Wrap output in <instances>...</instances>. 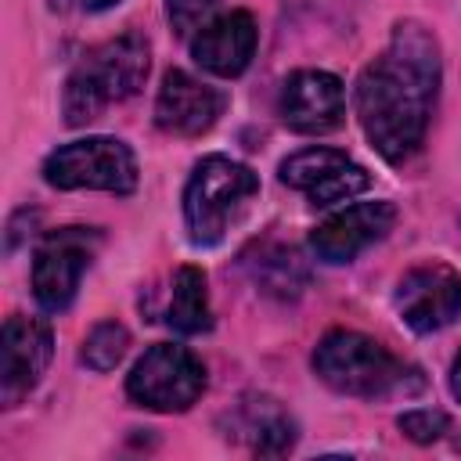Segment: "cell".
<instances>
[{
	"label": "cell",
	"instance_id": "cell-20",
	"mask_svg": "<svg viewBox=\"0 0 461 461\" xmlns=\"http://www.w3.org/2000/svg\"><path fill=\"white\" fill-rule=\"evenodd\" d=\"M396 425H400V432H403L407 439H414V443H436V439L450 429V418H447L443 411H436V407H418V411H403V414L396 418Z\"/></svg>",
	"mask_w": 461,
	"mask_h": 461
},
{
	"label": "cell",
	"instance_id": "cell-17",
	"mask_svg": "<svg viewBox=\"0 0 461 461\" xmlns=\"http://www.w3.org/2000/svg\"><path fill=\"white\" fill-rule=\"evenodd\" d=\"M126 349H130V331H126V324H119V321H101V324H94L90 335L83 339L79 357H83V364H86L90 371L104 375V371L119 367V360L126 357Z\"/></svg>",
	"mask_w": 461,
	"mask_h": 461
},
{
	"label": "cell",
	"instance_id": "cell-5",
	"mask_svg": "<svg viewBox=\"0 0 461 461\" xmlns=\"http://www.w3.org/2000/svg\"><path fill=\"white\" fill-rule=\"evenodd\" d=\"M43 180L58 191L130 194L137 187V158L119 137H79L43 158Z\"/></svg>",
	"mask_w": 461,
	"mask_h": 461
},
{
	"label": "cell",
	"instance_id": "cell-21",
	"mask_svg": "<svg viewBox=\"0 0 461 461\" xmlns=\"http://www.w3.org/2000/svg\"><path fill=\"white\" fill-rule=\"evenodd\" d=\"M450 393H454V400L461 403V353H457L454 364H450Z\"/></svg>",
	"mask_w": 461,
	"mask_h": 461
},
{
	"label": "cell",
	"instance_id": "cell-16",
	"mask_svg": "<svg viewBox=\"0 0 461 461\" xmlns=\"http://www.w3.org/2000/svg\"><path fill=\"white\" fill-rule=\"evenodd\" d=\"M346 162H349L346 151L313 144V148H303V151L288 155L277 173H281V184H288V187H295V191H310V187H317L328 173H335V169L346 166Z\"/></svg>",
	"mask_w": 461,
	"mask_h": 461
},
{
	"label": "cell",
	"instance_id": "cell-8",
	"mask_svg": "<svg viewBox=\"0 0 461 461\" xmlns=\"http://www.w3.org/2000/svg\"><path fill=\"white\" fill-rule=\"evenodd\" d=\"M393 303L411 331L432 335L461 317V274L450 263H418L400 277Z\"/></svg>",
	"mask_w": 461,
	"mask_h": 461
},
{
	"label": "cell",
	"instance_id": "cell-4",
	"mask_svg": "<svg viewBox=\"0 0 461 461\" xmlns=\"http://www.w3.org/2000/svg\"><path fill=\"white\" fill-rule=\"evenodd\" d=\"M259 176L230 158V155H205L184 187V223L187 238L194 245H216L230 223L245 212V205L256 198Z\"/></svg>",
	"mask_w": 461,
	"mask_h": 461
},
{
	"label": "cell",
	"instance_id": "cell-14",
	"mask_svg": "<svg viewBox=\"0 0 461 461\" xmlns=\"http://www.w3.org/2000/svg\"><path fill=\"white\" fill-rule=\"evenodd\" d=\"M166 321L180 335H202V331L212 328L209 288H205V274L198 267H180L173 274V295H169Z\"/></svg>",
	"mask_w": 461,
	"mask_h": 461
},
{
	"label": "cell",
	"instance_id": "cell-19",
	"mask_svg": "<svg viewBox=\"0 0 461 461\" xmlns=\"http://www.w3.org/2000/svg\"><path fill=\"white\" fill-rule=\"evenodd\" d=\"M220 0H166V14L176 36H194L202 25L216 18Z\"/></svg>",
	"mask_w": 461,
	"mask_h": 461
},
{
	"label": "cell",
	"instance_id": "cell-6",
	"mask_svg": "<svg viewBox=\"0 0 461 461\" xmlns=\"http://www.w3.org/2000/svg\"><path fill=\"white\" fill-rule=\"evenodd\" d=\"M205 393V364L176 342H155L126 375V396L158 414H180Z\"/></svg>",
	"mask_w": 461,
	"mask_h": 461
},
{
	"label": "cell",
	"instance_id": "cell-18",
	"mask_svg": "<svg viewBox=\"0 0 461 461\" xmlns=\"http://www.w3.org/2000/svg\"><path fill=\"white\" fill-rule=\"evenodd\" d=\"M371 187V176H367V169L364 166H357L353 158L346 162V166H339L335 173H328L317 187H310L306 194H310V202L313 205H335V202H349V198H357V194H364Z\"/></svg>",
	"mask_w": 461,
	"mask_h": 461
},
{
	"label": "cell",
	"instance_id": "cell-12",
	"mask_svg": "<svg viewBox=\"0 0 461 461\" xmlns=\"http://www.w3.org/2000/svg\"><path fill=\"white\" fill-rule=\"evenodd\" d=\"M223 104L227 97L216 86L194 79L184 68H169L155 97V126L173 137H202L223 115Z\"/></svg>",
	"mask_w": 461,
	"mask_h": 461
},
{
	"label": "cell",
	"instance_id": "cell-1",
	"mask_svg": "<svg viewBox=\"0 0 461 461\" xmlns=\"http://www.w3.org/2000/svg\"><path fill=\"white\" fill-rule=\"evenodd\" d=\"M443 79L439 43L429 25L403 18L389 43L364 65L353 86V108L364 137L385 162H407L429 130Z\"/></svg>",
	"mask_w": 461,
	"mask_h": 461
},
{
	"label": "cell",
	"instance_id": "cell-9",
	"mask_svg": "<svg viewBox=\"0 0 461 461\" xmlns=\"http://www.w3.org/2000/svg\"><path fill=\"white\" fill-rule=\"evenodd\" d=\"M54 357V331L40 317H7L0 331V400L4 407L22 403L43 378Z\"/></svg>",
	"mask_w": 461,
	"mask_h": 461
},
{
	"label": "cell",
	"instance_id": "cell-13",
	"mask_svg": "<svg viewBox=\"0 0 461 461\" xmlns=\"http://www.w3.org/2000/svg\"><path fill=\"white\" fill-rule=\"evenodd\" d=\"M256 43H259L256 18L249 11H223L191 36V58L205 72L220 79H234L249 68Z\"/></svg>",
	"mask_w": 461,
	"mask_h": 461
},
{
	"label": "cell",
	"instance_id": "cell-15",
	"mask_svg": "<svg viewBox=\"0 0 461 461\" xmlns=\"http://www.w3.org/2000/svg\"><path fill=\"white\" fill-rule=\"evenodd\" d=\"M241 432H252L256 454H285L295 443V421L277 407V400L256 396L252 403H241Z\"/></svg>",
	"mask_w": 461,
	"mask_h": 461
},
{
	"label": "cell",
	"instance_id": "cell-2",
	"mask_svg": "<svg viewBox=\"0 0 461 461\" xmlns=\"http://www.w3.org/2000/svg\"><path fill=\"white\" fill-rule=\"evenodd\" d=\"M151 68V47L140 32H122L94 50L83 54V61L68 72L61 90V112L68 126L94 122L112 101L133 97Z\"/></svg>",
	"mask_w": 461,
	"mask_h": 461
},
{
	"label": "cell",
	"instance_id": "cell-3",
	"mask_svg": "<svg viewBox=\"0 0 461 461\" xmlns=\"http://www.w3.org/2000/svg\"><path fill=\"white\" fill-rule=\"evenodd\" d=\"M313 375L342 393V396H360V400H375V396H389L396 389H403L407 382V364L396 360L382 342H375L364 331H349V328H335L328 331L317 346H313Z\"/></svg>",
	"mask_w": 461,
	"mask_h": 461
},
{
	"label": "cell",
	"instance_id": "cell-10",
	"mask_svg": "<svg viewBox=\"0 0 461 461\" xmlns=\"http://www.w3.org/2000/svg\"><path fill=\"white\" fill-rule=\"evenodd\" d=\"M277 112L288 130L321 137L342 126L346 119V86L335 72L324 68H299L285 79Z\"/></svg>",
	"mask_w": 461,
	"mask_h": 461
},
{
	"label": "cell",
	"instance_id": "cell-7",
	"mask_svg": "<svg viewBox=\"0 0 461 461\" xmlns=\"http://www.w3.org/2000/svg\"><path fill=\"white\" fill-rule=\"evenodd\" d=\"M94 249H97V230L90 227H61L40 241L32 256V295L40 310L61 313L72 306L79 281L94 259Z\"/></svg>",
	"mask_w": 461,
	"mask_h": 461
},
{
	"label": "cell",
	"instance_id": "cell-22",
	"mask_svg": "<svg viewBox=\"0 0 461 461\" xmlns=\"http://www.w3.org/2000/svg\"><path fill=\"white\" fill-rule=\"evenodd\" d=\"M83 11H108V7H115V4H122V0H76Z\"/></svg>",
	"mask_w": 461,
	"mask_h": 461
},
{
	"label": "cell",
	"instance_id": "cell-11",
	"mask_svg": "<svg viewBox=\"0 0 461 461\" xmlns=\"http://www.w3.org/2000/svg\"><path fill=\"white\" fill-rule=\"evenodd\" d=\"M396 223L393 202H353L339 212H331L324 223L310 230V249L321 263H349L367 245L382 241Z\"/></svg>",
	"mask_w": 461,
	"mask_h": 461
}]
</instances>
